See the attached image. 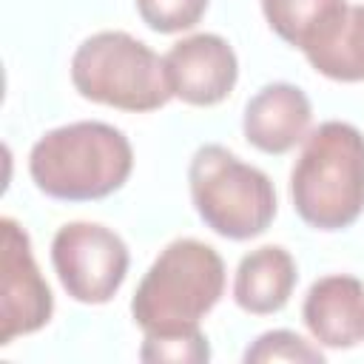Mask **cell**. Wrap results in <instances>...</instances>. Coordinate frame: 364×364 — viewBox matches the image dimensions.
Here are the masks:
<instances>
[{"label": "cell", "mask_w": 364, "mask_h": 364, "mask_svg": "<svg viewBox=\"0 0 364 364\" xmlns=\"http://www.w3.org/2000/svg\"><path fill=\"white\" fill-rule=\"evenodd\" d=\"M134 171L128 136L97 119L60 125L43 134L28 154L34 185L54 199L88 202L119 191Z\"/></svg>", "instance_id": "obj_1"}, {"label": "cell", "mask_w": 364, "mask_h": 364, "mask_svg": "<svg viewBox=\"0 0 364 364\" xmlns=\"http://www.w3.org/2000/svg\"><path fill=\"white\" fill-rule=\"evenodd\" d=\"M290 199L316 230L350 228L364 213V134L338 119L310 131L290 171Z\"/></svg>", "instance_id": "obj_2"}, {"label": "cell", "mask_w": 364, "mask_h": 364, "mask_svg": "<svg viewBox=\"0 0 364 364\" xmlns=\"http://www.w3.org/2000/svg\"><path fill=\"white\" fill-rule=\"evenodd\" d=\"M225 293V262L199 239H173L134 290L131 316L145 336L199 330Z\"/></svg>", "instance_id": "obj_3"}, {"label": "cell", "mask_w": 364, "mask_h": 364, "mask_svg": "<svg viewBox=\"0 0 364 364\" xmlns=\"http://www.w3.org/2000/svg\"><path fill=\"white\" fill-rule=\"evenodd\" d=\"M71 82L80 97L134 114L162 108L173 91L165 60L125 31H97L71 57Z\"/></svg>", "instance_id": "obj_4"}, {"label": "cell", "mask_w": 364, "mask_h": 364, "mask_svg": "<svg viewBox=\"0 0 364 364\" xmlns=\"http://www.w3.org/2000/svg\"><path fill=\"white\" fill-rule=\"evenodd\" d=\"M191 199L202 222L233 242L264 233L276 216L270 176L222 145H202L188 168Z\"/></svg>", "instance_id": "obj_5"}, {"label": "cell", "mask_w": 364, "mask_h": 364, "mask_svg": "<svg viewBox=\"0 0 364 364\" xmlns=\"http://www.w3.org/2000/svg\"><path fill=\"white\" fill-rule=\"evenodd\" d=\"M51 264L74 301L105 304L125 282L128 247L100 222H68L51 239Z\"/></svg>", "instance_id": "obj_6"}, {"label": "cell", "mask_w": 364, "mask_h": 364, "mask_svg": "<svg viewBox=\"0 0 364 364\" xmlns=\"http://www.w3.org/2000/svg\"><path fill=\"white\" fill-rule=\"evenodd\" d=\"M54 313V296L43 279L28 233L9 216L0 219V344L37 333Z\"/></svg>", "instance_id": "obj_7"}, {"label": "cell", "mask_w": 364, "mask_h": 364, "mask_svg": "<svg viewBox=\"0 0 364 364\" xmlns=\"http://www.w3.org/2000/svg\"><path fill=\"white\" fill-rule=\"evenodd\" d=\"M162 60L173 97L196 108L219 105L233 91L239 77V60L230 43L219 34L182 37Z\"/></svg>", "instance_id": "obj_8"}, {"label": "cell", "mask_w": 364, "mask_h": 364, "mask_svg": "<svg viewBox=\"0 0 364 364\" xmlns=\"http://www.w3.org/2000/svg\"><path fill=\"white\" fill-rule=\"evenodd\" d=\"M301 318L310 336L330 350H350L364 341V282L330 273L310 284Z\"/></svg>", "instance_id": "obj_9"}, {"label": "cell", "mask_w": 364, "mask_h": 364, "mask_svg": "<svg viewBox=\"0 0 364 364\" xmlns=\"http://www.w3.org/2000/svg\"><path fill=\"white\" fill-rule=\"evenodd\" d=\"M313 105L299 85L270 82L250 97L242 117L245 139L262 154H287L310 134Z\"/></svg>", "instance_id": "obj_10"}, {"label": "cell", "mask_w": 364, "mask_h": 364, "mask_svg": "<svg viewBox=\"0 0 364 364\" xmlns=\"http://www.w3.org/2000/svg\"><path fill=\"white\" fill-rule=\"evenodd\" d=\"M299 270L282 245H262L242 256L233 279V299L250 316L279 313L296 287Z\"/></svg>", "instance_id": "obj_11"}, {"label": "cell", "mask_w": 364, "mask_h": 364, "mask_svg": "<svg viewBox=\"0 0 364 364\" xmlns=\"http://www.w3.org/2000/svg\"><path fill=\"white\" fill-rule=\"evenodd\" d=\"M347 0H262L267 26L304 54L324 46L347 14Z\"/></svg>", "instance_id": "obj_12"}, {"label": "cell", "mask_w": 364, "mask_h": 364, "mask_svg": "<svg viewBox=\"0 0 364 364\" xmlns=\"http://www.w3.org/2000/svg\"><path fill=\"white\" fill-rule=\"evenodd\" d=\"M304 57L318 74L330 80L361 82L364 80V3L350 6L336 34Z\"/></svg>", "instance_id": "obj_13"}, {"label": "cell", "mask_w": 364, "mask_h": 364, "mask_svg": "<svg viewBox=\"0 0 364 364\" xmlns=\"http://www.w3.org/2000/svg\"><path fill=\"white\" fill-rule=\"evenodd\" d=\"M142 361L151 364H202L210 358L208 350V338L202 330H185V333H162V336H145L142 350H139Z\"/></svg>", "instance_id": "obj_14"}, {"label": "cell", "mask_w": 364, "mask_h": 364, "mask_svg": "<svg viewBox=\"0 0 364 364\" xmlns=\"http://www.w3.org/2000/svg\"><path fill=\"white\" fill-rule=\"evenodd\" d=\"M142 23L159 34H179L193 28L205 9L208 0H134Z\"/></svg>", "instance_id": "obj_15"}, {"label": "cell", "mask_w": 364, "mask_h": 364, "mask_svg": "<svg viewBox=\"0 0 364 364\" xmlns=\"http://www.w3.org/2000/svg\"><path fill=\"white\" fill-rule=\"evenodd\" d=\"M321 350L290 330H273L247 347L245 361H321Z\"/></svg>", "instance_id": "obj_16"}]
</instances>
